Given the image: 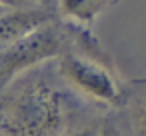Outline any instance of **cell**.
I'll use <instances>...</instances> for the list:
<instances>
[{"label":"cell","instance_id":"6da1fadb","mask_svg":"<svg viewBox=\"0 0 146 136\" xmlns=\"http://www.w3.org/2000/svg\"><path fill=\"white\" fill-rule=\"evenodd\" d=\"M102 112L62 80L54 60L0 88V136H64Z\"/></svg>","mask_w":146,"mask_h":136},{"label":"cell","instance_id":"7a4b0ae2","mask_svg":"<svg viewBox=\"0 0 146 136\" xmlns=\"http://www.w3.org/2000/svg\"><path fill=\"white\" fill-rule=\"evenodd\" d=\"M68 52H80L102 62H112L110 54L88 26L56 14L0 54V88L20 72L52 62Z\"/></svg>","mask_w":146,"mask_h":136},{"label":"cell","instance_id":"3957f363","mask_svg":"<svg viewBox=\"0 0 146 136\" xmlns=\"http://www.w3.org/2000/svg\"><path fill=\"white\" fill-rule=\"evenodd\" d=\"M62 80L84 100L102 110H120L124 104V80L114 62H102L80 52H68L54 60Z\"/></svg>","mask_w":146,"mask_h":136},{"label":"cell","instance_id":"277c9868","mask_svg":"<svg viewBox=\"0 0 146 136\" xmlns=\"http://www.w3.org/2000/svg\"><path fill=\"white\" fill-rule=\"evenodd\" d=\"M56 16L54 12H48L40 8L38 4H24L16 8H8L4 14H0V54L14 46L20 38H24L28 32L44 24Z\"/></svg>","mask_w":146,"mask_h":136},{"label":"cell","instance_id":"5b68a950","mask_svg":"<svg viewBox=\"0 0 146 136\" xmlns=\"http://www.w3.org/2000/svg\"><path fill=\"white\" fill-rule=\"evenodd\" d=\"M124 104L118 110L124 112L122 128L130 136H146V78L124 82Z\"/></svg>","mask_w":146,"mask_h":136},{"label":"cell","instance_id":"8992f818","mask_svg":"<svg viewBox=\"0 0 146 136\" xmlns=\"http://www.w3.org/2000/svg\"><path fill=\"white\" fill-rule=\"evenodd\" d=\"M120 0H58L56 14L82 26H92L98 16L114 8Z\"/></svg>","mask_w":146,"mask_h":136},{"label":"cell","instance_id":"52a82bcc","mask_svg":"<svg viewBox=\"0 0 146 136\" xmlns=\"http://www.w3.org/2000/svg\"><path fill=\"white\" fill-rule=\"evenodd\" d=\"M98 136H124L122 120H120V116L116 114V110H106V112L100 116Z\"/></svg>","mask_w":146,"mask_h":136},{"label":"cell","instance_id":"ba28073f","mask_svg":"<svg viewBox=\"0 0 146 136\" xmlns=\"http://www.w3.org/2000/svg\"><path fill=\"white\" fill-rule=\"evenodd\" d=\"M102 114H104V112H102ZM102 114H100V116H102ZM100 116H96V118H92V120H88V122H84V124H80V126L72 128V130H70V132H66L64 136H98Z\"/></svg>","mask_w":146,"mask_h":136},{"label":"cell","instance_id":"9c48e42d","mask_svg":"<svg viewBox=\"0 0 146 136\" xmlns=\"http://www.w3.org/2000/svg\"><path fill=\"white\" fill-rule=\"evenodd\" d=\"M36 4L48 12H54L56 14V8H58V0H36Z\"/></svg>","mask_w":146,"mask_h":136},{"label":"cell","instance_id":"30bf717a","mask_svg":"<svg viewBox=\"0 0 146 136\" xmlns=\"http://www.w3.org/2000/svg\"><path fill=\"white\" fill-rule=\"evenodd\" d=\"M0 4L10 6V8H16V6H24L26 2H24V0H0Z\"/></svg>","mask_w":146,"mask_h":136},{"label":"cell","instance_id":"8fae6325","mask_svg":"<svg viewBox=\"0 0 146 136\" xmlns=\"http://www.w3.org/2000/svg\"><path fill=\"white\" fill-rule=\"evenodd\" d=\"M8 8H10V6H4V4H0V14H4Z\"/></svg>","mask_w":146,"mask_h":136},{"label":"cell","instance_id":"7c38bea8","mask_svg":"<svg viewBox=\"0 0 146 136\" xmlns=\"http://www.w3.org/2000/svg\"><path fill=\"white\" fill-rule=\"evenodd\" d=\"M26 4H36V0H24Z\"/></svg>","mask_w":146,"mask_h":136}]
</instances>
